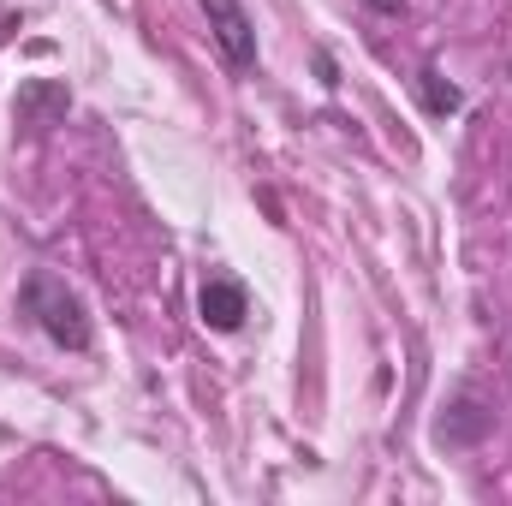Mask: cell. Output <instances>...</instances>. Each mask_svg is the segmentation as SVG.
Here are the masks:
<instances>
[{
	"label": "cell",
	"instance_id": "1",
	"mask_svg": "<svg viewBox=\"0 0 512 506\" xmlns=\"http://www.w3.org/2000/svg\"><path fill=\"white\" fill-rule=\"evenodd\" d=\"M18 304H24V316L60 346V352H90L96 346V322H90V304L60 280V274H48V268H36L30 280H24V292H18Z\"/></svg>",
	"mask_w": 512,
	"mask_h": 506
},
{
	"label": "cell",
	"instance_id": "2",
	"mask_svg": "<svg viewBox=\"0 0 512 506\" xmlns=\"http://www.w3.org/2000/svg\"><path fill=\"white\" fill-rule=\"evenodd\" d=\"M203 12H209V30H215L227 66L233 72H256V24L245 12V0H203Z\"/></svg>",
	"mask_w": 512,
	"mask_h": 506
},
{
	"label": "cell",
	"instance_id": "3",
	"mask_svg": "<svg viewBox=\"0 0 512 506\" xmlns=\"http://www.w3.org/2000/svg\"><path fill=\"white\" fill-rule=\"evenodd\" d=\"M197 316H203V328H215V334H239L245 316H251V298H245V286H239L233 274H209L203 292H197Z\"/></svg>",
	"mask_w": 512,
	"mask_h": 506
},
{
	"label": "cell",
	"instance_id": "4",
	"mask_svg": "<svg viewBox=\"0 0 512 506\" xmlns=\"http://www.w3.org/2000/svg\"><path fill=\"white\" fill-rule=\"evenodd\" d=\"M489 423H495V411H489L477 393H459V399L447 405V417L435 423V447H477V441L489 435Z\"/></svg>",
	"mask_w": 512,
	"mask_h": 506
},
{
	"label": "cell",
	"instance_id": "5",
	"mask_svg": "<svg viewBox=\"0 0 512 506\" xmlns=\"http://www.w3.org/2000/svg\"><path fill=\"white\" fill-rule=\"evenodd\" d=\"M417 90H423V108H429L435 120H447V114H459V108H465V96H459V84H447V78H441L435 66H429V72L417 78Z\"/></svg>",
	"mask_w": 512,
	"mask_h": 506
},
{
	"label": "cell",
	"instance_id": "6",
	"mask_svg": "<svg viewBox=\"0 0 512 506\" xmlns=\"http://www.w3.org/2000/svg\"><path fill=\"white\" fill-rule=\"evenodd\" d=\"M42 108H48V114H66V108H72V96H66L60 84H30V90L18 96V114H24V126H42Z\"/></svg>",
	"mask_w": 512,
	"mask_h": 506
},
{
	"label": "cell",
	"instance_id": "7",
	"mask_svg": "<svg viewBox=\"0 0 512 506\" xmlns=\"http://www.w3.org/2000/svg\"><path fill=\"white\" fill-rule=\"evenodd\" d=\"M364 6H370L376 18H399V12H405V0H364Z\"/></svg>",
	"mask_w": 512,
	"mask_h": 506
}]
</instances>
